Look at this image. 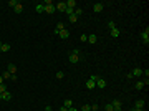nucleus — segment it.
Here are the masks:
<instances>
[{
	"label": "nucleus",
	"mask_w": 149,
	"mask_h": 111,
	"mask_svg": "<svg viewBox=\"0 0 149 111\" xmlns=\"http://www.w3.org/2000/svg\"><path fill=\"white\" fill-rule=\"evenodd\" d=\"M68 60H70V63H73V65H74V63H78V61L81 60V53H80V50L74 48L73 51L68 55Z\"/></svg>",
	"instance_id": "nucleus-1"
},
{
	"label": "nucleus",
	"mask_w": 149,
	"mask_h": 111,
	"mask_svg": "<svg viewBox=\"0 0 149 111\" xmlns=\"http://www.w3.org/2000/svg\"><path fill=\"white\" fill-rule=\"evenodd\" d=\"M141 40L144 42V45H149V28H146L144 32H141Z\"/></svg>",
	"instance_id": "nucleus-2"
},
{
	"label": "nucleus",
	"mask_w": 149,
	"mask_h": 111,
	"mask_svg": "<svg viewBox=\"0 0 149 111\" xmlns=\"http://www.w3.org/2000/svg\"><path fill=\"white\" fill-rule=\"evenodd\" d=\"M58 37L61 38V40H66V38H70V30H66V28L60 30V32H58Z\"/></svg>",
	"instance_id": "nucleus-3"
},
{
	"label": "nucleus",
	"mask_w": 149,
	"mask_h": 111,
	"mask_svg": "<svg viewBox=\"0 0 149 111\" xmlns=\"http://www.w3.org/2000/svg\"><path fill=\"white\" fill-rule=\"evenodd\" d=\"M103 9H104V3H101V2H98V3H94V5H93V12H94V13L103 12Z\"/></svg>",
	"instance_id": "nucleus-4"
},
{
	"label": "nucleus",
	"mask_w": 149,
	"mask_h": 111,
	"mask_svg": "<svg viewBox=\"0 0 149 111\" xmlns=\"http://www.w3.org/2000/svg\"><path fill=\"white\" fill-rule=\"evenodd\" d=\"M65 3H66V9H71V10H74V9H76V5H78L76 0H68V2H65Z\"/></svg>",
	"instance_id": "nucleus-5"
},
{
	"label": "nucleus",
	"mask_w": 149,
	"mask_h": 111,
	"mask_svg": "<svg viewBox=\"0 0 149 111\" xmlns=\"http://www.w3.org/2000/svg\"><path fill=\"white\" fill-rule=\"evenodd\" d=\"M113 108H114V111H121V101L119 100H113Z\"/></svg>",
	"instance_id": "nucleus-6"
},
{
	"label": "nucleus",
	"mask_w": 149,
	"mask_h": 111,
	"mask_svg": "<svg viewBox=\"0 0 149 111\" xmlns=\"http://www.w3.org/2000/svg\"><path fill=\"white\" fill-rule=\"evenodd\" d=\"M55 9L60 10V12H65V10H66V3H65V2H58V3L55 5Z\"/></svg>",
	"instance_id": "nucleus-7"
},
{
	"label": "nucleus",
	"mask_w": 149,
	"mask_h": 111,
	"mask_svg": "<svg viewBox=\"0 0 149 111\" xmlns=\"http://www.w3.org/2000/svg\"><path fill=\"white\" fill-rule=\"evenodd\" d=\"M96 86H98V88H106V80H103L101 76H99V78H98V81H96Z\"/></svg>",
	"instance_id": "nucleus-8"
},
{
	"label": "nucleus",
	"mask_w": 149,
	"mask_h": 111,
	"mask_svg": "<svg viewBox=\"0 0 149 111\" xmlns=\"http://www.w3.org/2000/svg\"><path fill=\"white\" fill-rule=\"evenodd\" d=\"M10 48H12V46H10V43H2V48H0V51H2V53H8Z\"/></svg>",
	"instance_id": "nucleus-9"
},
{
	"label": "nucleus",
	"mask_w": 149,
	"mask_h": 111,
	"mask_svg": "<svg viewBox=\"0 0 149 111\" xmlns=\"http://www.w3.org/2000/svg\"><path fill=\"white\" fill-rule=\"evenodd\" d=\"M2 100H5V101H10V100H12V93H10L8 90H7L5 93H2Z\"/></svg>",
	"instance_id": "nucleus-10"
},
{
	"label": "nucleus",
	"mask_w": 149,
	"mask_h": 111,
	"mask_svg": "<svg viewBox=\"0 0 149 111\" xmlns=\"http://www.w3.org/2000/svg\"><path fill=\"white\" fill-rule=\"evenodd\" d=\"M7 71H10L12 75H15V73H17V66L13 65V63H8V66H7Z\"/></svg>",
	"instance_id": "nucleus-11"
},
{
	"label": "nucleus",
	"mask_w": 149,
	"mask_h": 111,
	"mask_svg": "<svg viewBox=\"0 0 149 111\" xmlns=\"http://www.w3.org/2000/svg\"><path fill=\"white\" fill-rule=\"evenodd\" d=\"M55 5H47V7H45V13H48V15H51V13H53V12H55Z\"/></svg>",
	"instance_id": "nucleus-12"
},
{
	"label": "nucleus",
	"mask_w": 149,
	"mask_h": 111,
	"mask_svg": "<svg viewBox=\"0 0 149 111\" xmlns=\"http://www.w3.org/2000/svg\"><path fill=\"white\" fill-rule=\"evenodd\" d=\"M35 12H37V13H43V12H45V5H43V3H38L37 7H35Z\"/></svg>",
	"instance_id": "nucleus-13"
},
{
	"label": "nucleus",
	"mask_w": 149,
	"mask_h": 111,
	"mask_svg": "<svg viewBox=\"0 0 149 111\" xmlns=\"http://www.w3.org/2000/svg\"><path fill=\"white\" fill-rule=\"evenodd\" d=\"M13 10H15V13H22V12H23V5H22V3L18 2V3L13 7Z\"/></svg>",
	"instance_id": "nucleus-14"
},
{
	"label": "nucleus",
	"mask_w": 149,
	"mask_h": 111,
	"mask_svg": "<svg viewBox=\"0 0 149 111\" xmlns=\"http://www.w3.org/2000/svg\"><path fill=\"white\" fill-rule=\"evenodd\" d=\"M86 88H88V90H93V88H96V83H94L93 80H88V81H86Z\"/></svg>",
	"instance_id": "nucleus-15"
},
{
	"label": "nucleus",
	"mask_w": 149,
	"mask_h": 111,
	"mask_svg": "<svg viewBox=\"0 0 149 111\" xmlns=\"http://www.w3.org/2000/svg\"><path fill=\"white\" fill-rule=\"evenodd\" d=\"M131 73H132V76H142V70L141 68H134Z\"/></svg>",
	"instance_id": "nucleus-16"
},
{
	"label": "nucleus",
	"mask_w": 149,
	"mask_h": 111,
	"mask_svg": "<svg viewBox=\"0 0 149 111\" xmlns=\"http://www.w3.org/2000/svg\"><path fill=\"white\" fill-rule=\"evenodd\" d=\"M144 104H146V101H144V100H138L134 108H141V110H144Z\"/></svg>",
	"instance_id": "nucleus-17"
},
{
	"label": "nucleus",
	"mask_w": 149,
	"mask_h": 111,
	"mask_svg": "<svg viewBox=\"0 0 149 111\" xmlns=\"http://www.w3.org/2000/svg\"><path fill=\"white\" fill-rule=\"evenodd\" d=\"M88 42H90L91 45H94V43L98 42V37H96V35H88Z\"/></svg>",
	"instance_id": "nucleus-18"
},
{
	"label": "nucleus",
	"mask_w": 149,
	"mask_h": 111,
	"mask_svg": "<svg viewBox=\"0 0 149 111\" xmlns=\"http://www.w3.org/2000/svg\"><path fill=\"white\" fill-rule=\"evenodd\" d=\"M111 37L113 38H118V37H119V28H118V27L111 30Z\"/></svg>",
	"instance_id": "nucleus-19"
},
{
	"label": "nucleus",
	"mask_w": 149,
	"mask_h": 111,
	"mask_svg": "<svg viewBox=\"0 0 149 111\" xmlns=\"http://www.w3.org/2000/svg\"><path fill=\"white\" fill-rule=\"evenodd\" d=\"M144 86H146V85H144V81H142V80H141V81H138V83L134 85V88H136V90H142Z\"/></svg>",
	"instance_id": "nucleus-20"
},
{
	"label": "nucleus",
	"mask_w": 149,
	"mask_h": 111,
	"mask_svg": "<svg viewBox=\"0 0 149 111\" xmlns=\"http://www.w3.org/2000/svg\"><path fill=\"white\" fill-rule=\"evenodd\" d=\"M63 28H66L65 23H63V22H58V23H56V27H55V30H58V32H60V30H63Z\"/></svg>",
	"instance_id": "nucleus-21"
},
{
	"label": "nucleus",
	"mask_w": 149,
	"mask_h": 111,
	"mask_svg": "<svg viewBox=\"0 0 149 111\" xmlns=\"http://www.w3.org/2000/svg\"><path fill=\"white\" fill-rule=\"evenodd\" d=\"M2 76H3V80H12V73L10 71H3Z\"/></svg>",
	"instance_id": "nucleus-22"
},
{
	"label": "nucleus",
	"mask_w": 149,
	"mask_h": 111,
	"mask_svg": "<svg viewBox=\"0 0 149 111\" xmlns=\"http://www.w3.org/2000/svg\"><path fill=\"white\" fill-rule=\"evenodd\" d=\"M68 20H70V22H71V23H76V22H78V17H76V15H70V17H68Z\"/></svg>",
	"instance_id": "nucleus-23"
},
{
	"label": "nucleus",
	"mask_w": 149,
	"mask_h": 111,
	"mask_svg": "<svg viewBox=\"0 0 149 111\" xmlns=\"http://www.w3.org/2000/svg\"><path fill=\"white\" fill-rule=\"evenodd\" d=\"M73 13H74V15H76V17H80V15H81V13H83V10L80 9V7H76V9L73 10Z\"/></svg>",
	"instance_id": "nucleus-24"
},
{
	"label": "nucleus",
	"mask_w": 149,
	"mask_h": 111,
	"mask_svg": "<svg viewBox=\"0 0 149 111\" xmlns=\"http://www.w3.org/2000/svg\"><path fill=\"white\" fill-rule=\"evenodd\" d=\"M63 106H65V108H71V106H73V101H71V100H65V104H63Z\"/></svg>",
	"instance_id": "nucleus-25"
},
{
	"label": "nucleus",
	"mask_w": 149,
	"mask_h": 111,
	"mask_svg": "<svg viewBox=\"0 0 149 111\" xmlns=\"http://www.w3.org/2000/svg\"><path fill=\"white\" fill-rule=\"evenodd\" d=\"M104 111H114V108H113V104H111V103L104 104Z\"/></svg>",
	"instance_id": "nucleus-26"
},
{
	"label": "nucleus",
	"mask_w": 149,
	"mask_h": 111,
	"mask_svg": "<svg viewBox=\"0 0 149 111\" xmlns=\"http://www.w3.org/2000/svg\"><path fill=\"white\" fill-rule=\"evenodd\" d=\"M108 28H109V32H111L113 28H116V23H114L113 20H111V22H108Z\"/></svg>",
	"instance_id": "nucleus-27"
},
{
	"label": "nucleus",
	"mask_w": 149,
	"mask_h": 111,
	"mask_svg": "<svg viewBox=\"0 0 149 111\" xmlns=\"http://www.w3.org/2000/svg\"><path fill=\"white\" fill-rule=\"evenodd\" d=\"M90 106H91V111H98V110H99V104H96V103L90 104Z\"/></svg>",
	"instance_id": "nucleus-28"
},
{
	"label": "nucleus",
	"mask_w": 149,
	"mask_h": 111,
	"mask_svg": "<svg viewBox=\"0 0 149 111\" xmlns=\"http://www.w3.org/2000/svg\"><path fill=\"white\" fill-rule=\"evenodd\" d=\"M81 111H91V106H90V104H83V106H81Z\"/></svg>",
	"instance_id": "nucleus-29"
},
{
	"label": "nucleus",
	"mask_w": 149,
	"mask_h": 111,
	"mask_svg": "<svg viewBox=\"0 0 149 111\" xmlns=\"http://www.w3.org/2000/svg\"><path fill=\"white\" fill-rule=\"evenodd\" d=\"M17 3H18V0H10V2H8V5L12 7V9H13V7H15Z\"/></svg>",
	"instance_id": "nucleus-30"
},
{
	"label": "nucleus",
	"mask_w": 149,
	"mask_h": 111,
	"mask_svg": "<svg viewBox=\"0 0 149 111\" xmlns=\"http://www.w3.org/2000/svg\"><path fill=\"white\" fill-rule=\"evenodd\" d=\"M63 76H65V73H63V71H56V78H58V80H61Z\"/></svg>",
	"instance_id": "nucleus-31"
},
{
	"label": "nucleus",
	"mask_w": 149,
	"mask_h": 111,
	"mask_svg": "<svg viewBox=\"0 0 149 111\" xmlns=\"http://www.w3.org/2000/svg\"><path fill=\"white\" fill-rule=\"evenodd\" d=\"M98 78H99V76H98V75H91V76H90V80H93L94 83H96V81H98Z\"/></svg>",
	"instance_id": "nucleus-32"
},
{
	"label": "nucleus",
	"mask_w": 149,
	"mask_h": 111,
	"mask_svg": "<svg viewBox=\"0 0 149 111\" xmlns=\"http://www.w3.org/2000/svg\"><path fill=\"white\" fill-rule=\"evenodd\" d=\"M7 91V86L5 85H0V93H5Z\"/></svg>",
	"instance_id": "nucleus-33"
},
{
	"label": "nucleus",
	"mask_w": 149,
	"mask_h": 111,
	"mask_svg": "<svg viewBox=\"0 0 149 111\" xmlns=\"http://www.w3.org/2000/svg\"><path fill=\"white\" fill-rule=\"evenodd\" d=\"M65 13L68 15V17H70V15H73V10H71V9H66V10H65Z\"/></svg>",
	"instance_id": "nucleus-34"
},
{
	"label": "nucleus",
	"mask_w": 149,
	"mask_h": 111,
	"mask_svg": "<svg viewBox=\"0 0 149 111\" xmlns=\"http://www.w3.org/2000/svg\"><path fill=\"white\" fill-rule=\"evenodd\" d=\"M81 42H83V43H84V42H88V35H84V33H83V35H81Z\"/></svg>",
	"instance_id": "nucleus-35"
},
{
	"label": "nucleus",
	"mask_w": 149,
	"mask_h": 111,
	"mask_svg": "<svg viewBox=\"0 0 149 111\" xmlns=\"http://www.w3.org/2000/svg\"><path fill=\"white\" fill-rule=\"evenodd\" d=\"M45 111H51V106H50V104H47V106H45Z\"/></svg>",
	"instance_id": "nucleus-36"
},
{
	"label": "nucleus",
	"mask_w": 149,
	"mask_h": 111,
	"mask_svg": "<svg viewBox=\"0 0 149 111\" xmlns=\"http://www.w3.org/2000/svg\"><path fill=\"white\" fill-rule=\"evenodd\" d=\"M68 111H80V110H76L74 106H71V108H68Z\"/></svg>",
	"instance_id": "nucleus-37"
},
{
	"label": "nucleus",
	"mask_w": 149,
	"mask_h": 111,
	"mask_svg": "<svg viewBox=\"0 0 149 111\" xmlns=\"http://www.w3.org/2000/svg\"><path fill=\"white\" fill-rule=\"evenodd\" d=\"M3 81H5V80H3V76L0 75V85H3Z\"/></svg>",
	"instance_id": "nucleus-38"
},
{
	"label": "nucleus",
	"mask_w": 149,
	"mask_h": 111,
	"mask_svg": "<svg viewBox=\"0 0 149 111\" xmlns=\"http://www.w3.org/2000/svg\"><path fill=\"white\" fill-rule=\"evenodd\" d=\"M131 111H144V110H141V108H132Z\"/></svg>",
	"instance_id": "nucleus-39"
},
{
	"label": "nucleus",
	"mask_w": 149,
	"mask_h": 111,
	"mask_svg": "<svg viewBox=\"0 0 149 111\" xmlns=\"http://www.w3.org/2000/svg\"><path fill=\"white\" fill-rule=\"evenodd\" d=\"M60 111H68V108H65V106H61V108H60Z\"/></svg>",
	"instance_id": "nucleus-40"
},
{
	"label": "nucleus",
	"mask_w": 149,
	"mask_h": 111,
	"mask_svg": "<svg viewBox=\"0 0 149 111\" xmlns=\"http://www.w3.org/2000/svg\"><path fill=\"white\" fill-rule=\"evenodd\" d=\"M0 101H2V93H0Z\"/></svg>",
	"instance_id": "nucleus-41"
},
{
	"label": "nucleus",
	"mask_w": 149,
	"mask_h": 111,
	"mask_svg": "<svg viewBox=\"0 0 149 111\" xmlns=\"http://www.w3.org/2000/svg\"><path fill=\"white\" fill-rule=\"evenodd\" d=\"M0 48H2V42H0Z\"/></svg>",
	"instance_id": "nucleus-42"
}]
</instances>
